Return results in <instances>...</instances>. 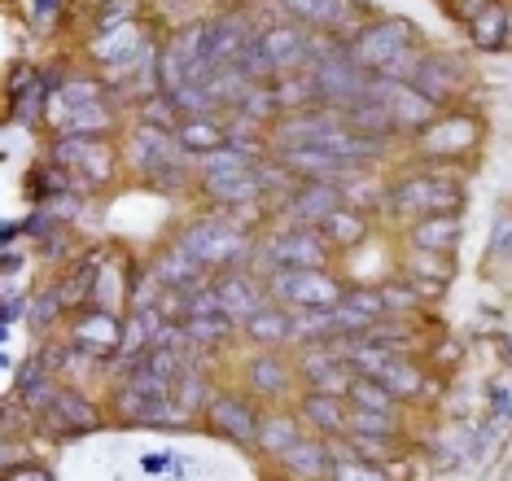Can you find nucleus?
Listing matches in <instances>:
<instances>
[{
  "label": "nucleus",
  "instance_id": "obj_1",
  "mask_svg": "<svg viewBox=\"0 0 512 481\" xmlns=\"http://www.w3.org/2000/svg\"><path fill=\"white\" fill-rule=\"evenodd\" d=\"M123 420H141V425H167L180 412L176 381H162L158 372H149L145 363H132V372L123 377L119 394H114Z\"/></svg>",
  "mask_w": 512,
  "mask_h": 481
},
{
  "label": "nucleus",
  "instance_id": "obj_2",
  "mask_svg": "<svg viewBox=\"0 0 512 481\" xmlns=\"http://www.w3.org/2000/svg\"><path fill=\"white\" fill-rule=\"evenodd\" d=\"M132 158H136V171H145L158 189H180L184 175H189V149L180 145V136L171 127H158V123L136 127Z\"/></svg>",
  "mask_w": 512,
  "mask_h": 481
},
{
  "label": "nucleus",
  "instance_id": "obj_3",
  "mask_svg": "<svg viewBox=\"0 0 512 481\" xmlns=\"http://www.w3.org/2000/svg\"><path fill=\"white\" fill-rule=\"evenodd\" d=\"M267 293H272V302H285V307H298V311H333L342 307L346 285L329 276V267H316V272L267 267Z\"/></svg>",
  "mask_w": 512,
  "mask_h": 481
},
{
  "label": "nucleus",
  "instance_id": "obj_4",
  "mask_svg": "<svg viewBox=\"0 0 512 481\" xmlns=\"http://www.w3.org/2000/svg\"><path fill=\"white\" fill-rule=\"evenodd\" d=\"M464 206V189L442 175H407L394 184L390 193V210L403 219H429V215H460Z\"/></svg>",
  "mask_w": 512,
  "mask_h": 481
},
{
  "label": "nucleus",
  "instance_id": "obj_5",
  "mask_svg": "<svg viewBox=\"0 0 512 481\" xmlns=\"http://www.w3.org/2000/svg\"><path fill=\"white\" fill-rule=\"evenodd\" d=\"M416 40H421V27H416V22L381 18V22H372V27L359 31L355 40H346V49H351V57L368 70V75H381L394 57H403L407 49H416Z\"/></svg>",
  "mask_w": 512,
  "mask_h": 481
},
{
  "label": "nucleus",
  "instance_id": "obj_6",
  "mask_svg": "<svg viewBox=\"0 0 512 481\" xmlns=\"http://www.w3.org/2000/svg\"><path fill=\"white\" fill-rule=\"evenodd\" d=\"M176 241L197 258V263L211 267V272H232V267L250 254L246 232L224 224V219H197V224L184 228Z\"/></svg>",
  "mask_w": 512,
  "mask_h": 481
},
{
  "label": "nucleus",
  "instance_id": "obj_7",
  "mask_svg": "<svg viewBox=\"0 0 512 481\" xmlns=\"http://www.w3.org/2000/svg\"><path fill=\"white\" fill-rule=\"evenodd\" d=\"M53 162L71 175H84L88 184H110L114 180V145L101 136H57L53 140Z\"/></svg>",
  "mask_w": 512,
  "mask_h": 481
},
{
  "label": "nucleus",
  "instance_id": "obj_8",
  "mask_svg": "<svg viewBox=\"0 0 512 481\" xmlns=\"http://www.w3.org/2000/svg\"><path fill=\"white\" fill-rule=\"evenodd\" d=\"M267 267H294V272H316V267H329V241H324L320 228H289L276 232L272 241L259 245Z\"/></svg>",
  "mask_w": 512,
  "mask_h": 481
},
{
  "label": "nucleus",
  "instance_id": "obj_9",
  "mask_svg": "<svg viewBox=\"0 0 512 481\" xmlns=\"http://www.w3.org/2000/svg\"><path fill=\"white\" fill-rule=\"evenodd\" d=\"M123 337H127L123 320L114 311H106V307H84V311L75 315V324H71L75 355L110 359V355H119V350H123Z\"/></svg>",
  "mask_w": 512,
  "mask_h": 481
},
{
  "label": "nucleus",
  "instance_id": "obj_10",
  "mask_svg": "<svg viewBox=\"0 0 512 481\" xmlns=\"http://www.w3.org/2000/svg\"><path fill=\"white\" fill-rule=\"evenodd\" d=\"M276 158L298 180H316V184H342V189H351L359 175H364L359 171L364 162H346L337 154H324V149H276Z\"/></svg>",
  "mask_w": 512,
  "mask_h": 481
},
{
  "label": "nucleus",
  "instance_id": "obj_11",
  "mask_svg": "<svg viewBox=\"0 0 512 481\" xmlns=\"http://www.w3.org/2000/svg\"><path fill=\"white\" fill-rule=\"evenodd\" d=\"M259 49L267 53L276 79H289V75H302L311 66V53H316V40H311L302 27H267L259 31Z\"/></svg>",
  "mask_w": 512,
  "mask_h": 481
},
{
  "label": "nucleus",
  "instance_id": "obj_12",
  "mask_svg": "<svg viewBox=\"0 0 512 481\" xmlns=\"http://www.w3.org/2000/svg\"><path fill=\"white\" fill-rule=\"evenodd\" d=\"M372 97L386 105L399 127H421V132H425V127L438 119V101H429L416 84H394V79H377V75H372Z\"/></svg>",
  "mask_w": 512,
  "mask_h": 481
},
{
  "label": "nucleus",
  "instance_id": "obj_13",
  "mask_svg": "<svg viewBox=\"0 0 512 481\" xmlns=\"http://www.w3.org/2000/svg\"><path fill=\"white\" fill-rule=\"evenodd\" d=\"M351 206V197L342 193V184H316V180H302L294 193L285 197V210L298 228H320L333 210Z\"/></svg>",
  "mask_w": 512,
  "mask_h": 481
},
{
  "label": "nucleus",
  "instance_id": "obj_14",
  "mask_svg": "<svg viewBox=\"0 0 512 481\" xmlns=\"http://www.w3.org/2000/svg\"><path fill=\"white\" fill-rule=\"evenodd\" d=\"M206 420H211V425L232 442H246V447L259 442L263 416L254 412V403L250 398H241V394H211L206 398Z\"/></svg>",
  "mask_w": 512,
  "mask_h": 481
},
{
  "label": "nucleus",
  "instance_id": "obj_15",
  "mask_svg": "<svg viewBox=\"0 0 512 481\" xmlns=\"http://www.w3.org/2000/svg\"><path fill=\"white\" fill-rule=\"evenodd\" d=\"M285 14H294L298 22H307V27H324L333 35H346L351 31V40L364 27H359V9L351 0H281Z\"/></svg>",
  "mask_w": 512,
  "mask_h": 481
},
{
  "label": "nucleus",
  "instance_id": "obj_16",
  "mask_svg": "<svg viewBox=\"0 0 512 481\" xmlns=\"http://www.w3.org/2000/svg\"><path fill=\"white\" fill-rule=\"evenodd\" d=\"M158 280L162 289H184V293H193L197 285H206V276H211V267L206 263H197V258L184 250L180 241H171V245H162L158 258H154V272H149Z\"/></svg>",
  "mask_w": 512,
  "mask_h": 481
},
{
  "label": "nucleus",
  "instance_id": "obj_17",
  "mask_svg": "<svg viewBox=\"0 0 512 481\" xmlns=\"http://www.w3.org/2000/svg\"><path fill=\"white\" fill-rule=\"evenodd\" d=\"M215 289H219V302H224V315H232L237 324H246L254 311L267 307V285H259V280L246 272H237V267L219 276Z\"/></svg>",
  "mask_w": 512,
  "mask_h": 481
},
{
  "label": "nucleus",
  "instance_id": "obj_18",
  "mask_svg": "<svg viewBox=\"0 0 512 481\" xmlns=\"http://www.w3.org/2000/svg\"><path fill=\"white\" fill-rule=\"evenodd\" d=\"M298 416H302V425H311L316 433H324V438H346V433H351V398L311 390L302 398Z\"/></svg>",
  "mask_w": 512,
  "mask_h": 481
},
{
  "label": "nucleus",
  "instance_id": "obj_19",
  "mask_svg": "<svg viewBox=\"0 0 512 481\" xmlns=\"http://www.w3.org/2000/svg\"><path fill=\"white\" fill-rule=\"evenodd\" d=\"M460 84H464V62H460V57H451V53H425L421 70H416V88H421L429 101L442 105Z\"/></svg>",
  "mask_w": 512,
  "mask_h": 481
},
{
  "label": "nucleus",
  "instance_id": "obj_20",
  "mask_svg": "<svg viewBox=\"0 0 512 481\" xmlns=\"http://www.w3.org/2000/svg\"><path fill=\"white\" fill-rule=\"evenodd\" d=\"M276 464H281L285 473H294L298 481H329L337 460H333V447H324V442H311V438H298Z\"/></svg>",
  "mask_w": 512,
  "mask_h": 481
},
{
  "label": "nucleus",
  "instance_id": "obj_21",
  "mask_svg": "<svg viewBox=\"0 0 512 481\" xmlns=\"http://www.w3.org/2000/svg\"><path fill=\"white\" fill-rule=\"evenodd\" d=\"M49 425L57 429V433H66V438H75V433H88V429H97V407L88 403L79 390H57V398L49 403Z\"/></svg>",
  "mask_w": 512,
  "mask_h": 481
},
{
  "label": "nucleus",
  "instance_id": "obj_22",
  "mask_svg": "<svg viewBox=\"0 0 512 481\" xmlns=\"http://www.w3.org/2000/svg\"><path fill=\"white\" fill-rule=\"evenodd\" d=\"M477 140V123L469 114H451V119H434L421 136L425 154H460V149H473Z\"/></svg>",
  "mask_w": 512,
  "mask_h": 481
},
{
  "label": "nucleus",
  "instance_id": "obj_23",
  "mask_svg": "<svg viewBox=\"0 0 512 481\" xmlns=\"http://www.w3.org/2000/svg\"><path fill=\"white\" fill-rule=\"evenodd\" d=\"M460 232H464L460 215H429L407 228V241H412V250L425 254H451L460 245Z\"/></svg>",
  "mask_w": 512,
  "mask_h": 481
},
{
  "label": "nucleus",
  "instance_id": "obj_24",
  "mask_svg": "<svg viewBox=\"0 0 512 481\" xmlns=\"http://www.w3.org/2000/svg\"><path fill=\"white\" fill-rule=\"evenodd\" d=\"M57 372L49 368L44 359H31L27 368H22V377H18V403L27 407V412H36V416H44L49 412V403L57 398Z\"/></svg>",
  "mask_w": 512,
  "mask_h": 481
},
{
  "label": "nucleus",
  "instance_id": "obj_25",
  "mask_svg": "<svg viewBox=\"0 0 512 481\" xmlns=\"http://www.w3.org/2000/svg\"><path fill=\"white\" fill-rule=\"evenodd\" d=\"M246 337L259 346H281L294 337V311H285V302H267L263 311H254L246 324Z\"/></svg>",
  "mask_w": 512,
  "mask_h": 481
},
{
  "label": "nucleus",
  "instance_id": "obj_26",
  "mask_svg": "<svg viewBox=\"0 0 512 481\" xmlns=\"http://www.w3.org/2000/svg\"><path fill=\"white\" fill-rule=\"evenodd\" d=\"M246 381H250V390L263 394V398H285L289 390H294V368L276 355H259L246 368Z\"/></svg>",
  "mask_w": 512,
  "mask_h": 481
},
{
  "label": "nucleus",
  "instance_id": "obj_27",
  "mask_svg": "<svg viewBox=\"0 0 512 481\" xmlns=\"http://www.w3.org/2000/svg\"><path fill=\"white\" fill-rule=\"evenodd\" d=\"M320 232H324L329 245H337V250H355L359 241H368V215L359 206H342L324 219Z\"/></svg>",
  "mask_w": 512,
  "mask_h": 481
},
{
  "label": "nucleus",
  "instance_id": "obj_28",
  "mask_svg": "<svg viewBox=\"0 0 512 481\" xmlns=\"http://www.w3.org/2000/svg\"><path fill=\"white\" fill-rule=\"evenodd\" d=\"M197 167H202V184H219V180H241V175H254L259 167H254L250 154H241V149H211V154L197 158Z\"/></svg>",
  "mask_w": 512,
  "mask_h": 481
},
{
  "label": "nucleus",
  "instance_id": "obj_29",
  "mask_svg": "<svg viewBox=\"0 0 512 481\" xmlns=\"http://www.w3.org/2000/svg\"><path fill=\"white\" fill-rule=\"evenodd\" d=\"M97 53L106 57L110 66L132 70V66H136V53H154V49H149V44L141 40V27H132V22H123V27L106 31V40L97 44Z\"/></svg>",
  "mask_w": 512,
  "mask_h": 481
},
{
  "label": "nucleus",
  "instance_id": "obj_30",
  "mask_svg": "<svg viewBox=\"0 0 512 481\" xmlns=\"http://www.w3.org/2000/svg\"><path fill=\"white\" fill-rule=\"evenodd\" d=\"M53 127H57V136H101L114 127V110H110V101H97V105H84V110L57 114Z\"/></svg>",
  "mask_w": 512,
  "mask_h": 481
},
{
  "label": "nucleus",
  "instance_id": "obj_31",
  "mask_svg": "<svg viewBox=\"0 0 512 481\" xmlns=\"http://www.w3.org/2000/svg\"><path fill=\"white\" fill-rule=\"evenodd\" d=\"M176 136H180V145L189 149V154H197V158L228 145V127L215 123V119H206V114H197V119H180Z\"/></svg>",
  "mask_w": 512,
  "mask_h": 481
},
{
  "label": "nucleus",
  "instance_id": "obj_32",
  "mask_svg": "<svg viewBox=\"0 0 512 481\" xmlns=\"http://www.w3.org/2000/svg\"><path fill=\"white\" fill-rule=\"evenodd\" d=\"M302 438V416H263V425H259V442L254 447L267 451V455H281L294 447V442Z\"/></svg>",
  "mask_w": 512,
  "mask_h": 481
},
{
  "label": "nucleus",
  "instance_id": "obj_33",
  "mask_svg": "<svg viewBox=\"0 0 512 481\" xmlns=\"http://www.w3.org/2000/svg\"><path fill=\"white\" fill-rule=\"evenodd\" d=\"M97 101H106V84H101V79H66V84L53 92V119L57 114L84 110V105H97Z\"/></svg>",
  "mask_w": 512,
  "mask_h": 481
},
{
  "label": "nucleus",
  "instance_id": "obj_34",
  "mask_svg": "<svg viewBox=\"0 0 512 481\" xmlns=\"http://www.w3.org/2000/svg\"><path fill=\"white\" fill-rule=\"evenodd\" d=\"M508 31H512V14L504 5H482L473 18V40L482 44V49H499V44H508Z\"/></svg>",
  "mask_w": 512,
  "mask_h": 481
},
{
  "label": "nucleus",
  "instance_id": "obj_35",
  "mask_svg": "<svg viewBox=\"0 0 512 481\" xmlns=\"http://www.w3.org/2000/svg\"><path fill=\"white\" fill-rule=\"evenodd\" d=\"M377 381L386 385L390 394H399L403 403H407V398H416V394L425 390V377H421V368H416L412 359H403V355H394V359L386 363V368L377 372Z\"/></svg>",
  "mask_w": 512,
  "mask_h": 481
},
{
  "label": "nucleus",
  "instance_id": "obj_36",
  "mask_svg": "<svg viewBox=\"0 0 512 481\" xmlns=\"http://www.w3.org/2000/svg\"><path fill=\"white\" fill-rule=\"evenodd\" d=\"M184 333H189L193 346H224L228 337L237 333V320H232V315H189Z\"/></svg>",
  "mask_w": 512,
  "mask_h": 481
},
{
  "label": "nucleus",
  "instance_id": "obj_37",
  "mask_svg": "<svg viewBox=\"0 0 512 481\" xmlns=\"http://www.w3.org/2000/svg\"><path fill=\"white\" fill-rule=\"evenodd\" d=\"M346 398H351V407H368V412H394V416H399V403H403V398L390 394L377 377H355V385H351V394H346Z\"/></svg>",
  "mask_w": 512,
  "mask_h": 481
},
{
  "label": "nucleus",
  "instance_id": "obj_38",
  "mask_svg": "<svg viewBox=\"0 0 512 481\" xmlns=\"http://www.w3.org/2000/svg\"><path fill=\"white\" fill-rule=\"evenodd\" d=\"M66 311V293L62 285H53V289H44L40 298H31V307H27V320L36 333H44V328H53L57 324V315Z\"/></svg>",
  "mask_w": 512,
  "mask_h": 481
},
{
  "label": "nucleus",
  "instance_id": "obj_39",
  "mask_svg": "<svg viewBox=\"0 0 512 481\" xmlns=\"http://www.w3.org/2000/svg\"><path fill=\"white\" fill-rule=\"evenodd\" d=\"M44 79H27V92L18 97V105H14V119L22 123V127H36L40 119H44Z\"/></svg>",
  "mask_w": 512,
  "mask_h": 481
},
{
  "label": "nucleus",
  "instance_id": "obj_40",
  "mask_svg": "<svg viewBox=\"0 0 512 481\" xmlns=\"http://www.w3.org/2000/svg\"><path fill=\"white\" fill-rule=\"evenodd\" d=\"M351 433H399V416L394 412H368V407H351Z\"/></svg>",
  "mask_w": 512,
  "mask_h": 481
},
{
  "label": "nucleus",
  "instance_id": "obj_41",
  "mask_svg": "<svg viewBox=\"0 0 512 481\" xmlns=\"http://www.w3.org/2000/svg\"><path fill=\"white\" fill-rule=\"evenodd\" d=\"M329 481H390L381 473L377 464H364V460H351V455H342V460L333 464V477Z\"/></svg>",
  "mask_w": 512,
  "mask_h": 481
},
{
  "label": "nucleus",
  "instance_id": "obj_42",
  "mask_svg": "<svg viewBox=\"0 0 512 481\" xmlns=\"http://www.w3.org/2000/svg\"><path fill=\"white\" fill-rule=\"evenodd\" d=\"M381 298H386V311L390 315H407L416 307V285H381Z\"/></svg>",
  "mask_w": 512,
  "mask_h": 481
},
{
  "label": "nucleus",
  "instance_id": "obj_43",
  "mask_svg": "<svg viewBox=\"0 0 512 481\" xmlns=\"http://www.w3.org/2000/svg\"><path fill=\"white\" fill-rule=\"evenodd\" d=\"M5 481H53V477L44 473V468H36V464H22V468H9Z\"/></svg>",
  "mask_w": 512,
  "mask_h": 481
},
{
  "label": "nucleus",
  "instance_id": "obj_44",
  "mask_svg": "<svg viewBox=\"0 0 512 481\" xmlns=\"http://www.w3.org/2000/svg\"><path fill=\"white\" fill-rule=\"evenodd\" d=\"M57 5H62V0H36V9H40V14H53Z\"/></svg>",
  "mask_w": 512,
  "mask_h": 481
}]
</instances>
